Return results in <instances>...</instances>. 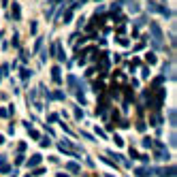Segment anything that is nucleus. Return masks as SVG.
I'll use <instances>...</instances> for the list:
<instances>
[{"instance_id": "nucleus-21", "label": "nucleus", "mask_w": 177, "mask_h": 177, "mask_svg": "<svg viewBox=\"0 0 177 177\" xmlns=\"http://www.w3.org/2000/svg\"><path fill=\"white\" fill-rule=\"evenodd\" d=\"M0 143H5V137H0Z\"/></svg>"}, {"instance_id": "nucleus-11", "label": "nucleus", "mask_w": 177, "mask_h": 177, "mask_svg": "<svg viewBox=\"0 0 177 177\" xmlns=\"http://www.w3.org/2000/svg\"><path fill=\"white\" fill-rule=\"evenodd\" d=\"M137 128H139V132H145V128H147V126H145V122H143V120H139Z\"/></svg>"}, {"instance_id": "nucleus-10", "label": "nucleus", "mask_w": 177, "mask_h": 177, "mask_svg": "<svg viewBox=\"0 0 177 177\" xmlns=\"http://www.w3.org/2000/svg\"><path fill=\"white\" fill-rule=\"evenodd\" d=\"M145 60H147L149 64H154V62H156V56H154V54H151V51H149V54L145 56Z\"/></svg>"}, {"instance_id": "nucleus-2", "label": "nucleus", "mask_w": 177, "mask_h": 177, "mask_svg": "<svg viewBox=\"0 0 177 177\" xmlns=\"http://www.w3.org/2000/svg\"><path fill=\"white\" fill-rule=\"evenodd\" d=\"M54 54H56V58H58L60 62H64V60H66V56H64V51H62L60 41H56V43H54Z\"/></svg>"}, {"instance_id": "nucleus-13", "label": "nucleus", "mask_w": 177, "mask_h": 177, "mask_svg": "<svg viewBox=\"0 0 177 177\" xmlns=\"http://www.w3.org/2000/svg\"><path fill=\"white\" fill-rule=\"evenodd\" d=\"M54 98L56 100H64V92H54Z\"/></svg>"}, {"instance_id": "nucleus-4", "label": "nucleus", "mask_w": 177, "mask_h": 177, "mask_svg": "<svg viewBox=\"0 0 177 177\" xmlns=\"http://www.w3.org/2000/svg\"><path fill=\"white\" fill-rule=\"evenodd\" d=\"M62 70H60V66H54L51 68V79L56 81V83H62V75H60Z\"/></svg>"}, {"instance_id": "nucleus-14", "label": "nucleus", "mask_w": 177, "mask_h": 177, "mask_svg": "<svg viewBox=\"0 0 177 177\" xmlns=\"http://www.w3.org/2000/svg\"><path fill=\"white\" fill-rule=\"evenodd\" d=\"M7 73H9V66L2 64V66H0V77H2V75H7Z\"/></svg>"}, {"instance_id": "nucleus-8", "label": "nucleus", "mask_w": 177, "mask_h": 177, "mask_svg": "<svg viewBox=\"0 0 177 177\" xmlns=\"http://www.w3.org/2000/svg\"><path fill=\"white\" fill-rule=\"evenodd\" d=\"M68 171H73V173H79V164H77V162H68Z\"/></svg>"}, {"instance_id": "nucleus-23", "label": "nucleus", "mask_w": 177, "mask_h": 177, "mask_svg": "<svg viewBox=\"0 0 177 177\" xmlns=\"http://www.w3.org/2000/svg\"><path fill=\"white\" fill-rule=\"evenodd\" d=\"M96 2H100V0H96Z\"/></svg>"}, {"instance_id": "nucleus-15", "label": "nucleus", "mask_w": 177, "mask_h": 177, "mask_svg": "<svg viewBox=\"0 0 177 177\" xmlns=\"http://www.w3.org/2000/svg\"><path fill=\"white\" fill-rule=\"evenodd\" d=\"M9 171H11L9 164H0V173H9Z\"/></svg>"}, {"instance_id": "nucleus-22", "label": "nucleus", "mask_w": 177, "mask_h": 177, "mask_svg": "<svg viewBox=\"0 0 177 177\" xmlns=\"http://www.w3.org/2000/svg\"><path fill=\"white\" fill-rule=\"evenodd\" d=\"M60 177H68V175H64V173H62V175H60Z\"/></svg>"}, {"instance_id": "nucleus-7", "label": "nucleus", "mask_w": 177, "mask_h": 177, "mask_svg": "<svg viewBox=\"0 0 177 177\" xmlns=\"http://www.w3.org/2000/svg\"><path fill=\"white\" fill-rule=\"evenodd\" d=\"M41 160H43V156H41V154H34V156L28 160V166H36V164H41Z\"/></svg>"}, {"instance_id": "nucleus-20", "label": "nucleus", "mask_w": 177, "mask_h": 177, "mask_svg": "<svg viewBox=\"0 0 177 177\" xmlns=\"http://www.w3.org/2000/svg\"><path fill=\"white\" fill-rule=\"evenodd\" d=\"M130 158H139V151L137 149H130Z\"/></svg>"}, {"instance_id": "nucleus-18", "label": "nucleus", "mask_w": 177, "mask_h": 177, "mask_svg": "<svg viewBox=\"0 0 177 177\" xmlns=\"http://www.w3.org/2000/svg\"><path fill=\"white\" fill-rule=\"evenodd\" d=\"M113 141H115L117 145H124V141H122V137H120V135H115V137H113Z\"/></svg>"}, {"instance_id": "nucleus-12", "label": "nucleus", "mask_w": 177, "mask_h": 177, "mask_svg": "<svg viewBox=\"0 0 177 177\" xmlns=\"http://www.w3.org/2000/svg\"><path fill=\"white\" fill-rule=\"evenodd\" d=\"M141 77H143V79H147V77H149V68H147V66H143V68H141Z\"/></svg>"}, {"instance_id": "nucleus-19", "label": "nucleus", "mask_w": 177, "mask_h": 177, "mask_svg": "<svg viewBox=\"0 0 177 177\" xmlns=\"http://www.w3.org/2000/svg\"><path fill=\"white\" fill-rule=\"evenodd\" d=\"M117 43H120V45H124V47H126V45H128V39H122V36H120V39H117Z\"/></svg>"}, {"instance_id": "nucleus-1", "label": "nucleus", "mask_w": 177, "mask_h": 177, "mask_svg": "<svg viewBox=\"0 0 177 177\" xmlns=\"http://www.w3.org/2000/svg\"><path fill=\"white\" fill-rule=\"evenodd\" d=\"M156 175H160V177H173L175 175V166H158Z\"/></svg>"}, {"instance_id": "nucleus-17", "label": "nucleus", "mask_w": 177, "mask_h": 177, "mask_svg": "<svg viewBox=\"0 0 177 177\" xmlns=\"http://www.w3.org/2000/svg\"><path fill=\"white\" fill-rule=\"evenodd\" d=\"M143 147H151V139H149V137L143 139Z\"/></svg>"}, {"instance_id": "nucleus-9", "label": "nucleus", "mask_w": 177, "mask_h": 177, "mask_svg": "<svg viewBox=\"0 0 177 177\" xmlns=\"http://www.w3.org/2000/svg\"><path fill=\"white\" fill-rule=\"evenodd\" d=\"M41 145H43V147H49V145H51V139H49V137H43V139H41Z\"/></svg>"}, {"instance_id": "nucleus-16", "label": "nucleus", "mask_w": 177, "mask_h": 177, "mask_svg": "<svg viewBox=\"0 0 177 177\" xmlns=\"http://www.w3.org/2000/svg\"><path fill=\"white\" fill-rule=\"evenodd\" d=\"M143 23H147V17H145V15H143V17H139V19H137V26H143Z\"/></svg>"}, {"instance_id": "nucleus-5", "label": "nucleus", "mask_w": 177, "mask_h": 177, "mask_svg": "<svg viewBox=\"0 0 177 177\" xmlns=\"http://www.w3.org/2000/svg\"><path fill=\"white\" fill-rule=\"evenodd\" d=\"M30 75H32V73H30L28 68H21V70H19V79H21V83H26V81L30 79Z\"/></svg>"}, {"instance_id": "nucleus-3", "label": "nucleus", "mask_w": 177, "mask_h": 177, "mask_svg": "<svg viewBox=\"0 0 177 177\" xmlns=\"http://www.w3.org/2000/svg\"><path fill=\"white\" fill-rule=\"evenodd\" d=\"M11 17H13L15 21H19V19H21V7H19L17 2H13V9H11Z\"/></svg>"}, {"instance_id": "nucleus-6", "label": "nucleus", "mask_w": 177, "mask_h": 177, "mask_svg": "<svg viewBox=\"0 0 177 177\" xmlns=\"http://www.w3.org/2000/svg\"><path fill=\"white\" fill-rule=\"evenodd\" d=\"M149 28H151V32H154V36H158V43H160V39H162V30H160V28L156 26V23H154V21H151V23H149Z\"/></svg>"}]
</instances>
